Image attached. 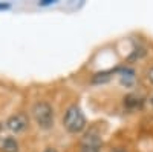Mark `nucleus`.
Returning a JSON list of instances; mask_svg holds the SVG:
<instances>
[{
	"instance_id": "nucleus-1",
	"label": "nucleus",
	"mask_w": 153,
	"mask_h": 152,
	"mask_svg": "<svg viewBox=\"0 0 153 152\" xmlns=\"http://www.w3.org/2000/svg\"><path fill=\"white\" fill-rule=\"evenodd\" d=\"M63 126L71 134H80L86 129L87 120H86L83 109L78 105H71L66 109L65 117H63Z\"/></svg>"
},
{
	"instance_id": "nucleus-2",
	"label": "nucleus",
	"mask_w": 153,
	"mask_h": 152,
	"mask_svg": "<svg viewBox=\"0 0 153 152\" xmlns=\"http://www.w3.org/2000/svg\"><path fill=\"white\" fill-rule=\"evenodd\" d=\"M32 117L38 128L42 129H51L54 126V108L48 101H37L32 106Z\"/></svg>"
},
{
	"instance_id": "nucleus-3",
	"label": "nucleus",
	"mask_w": 153,
	"mask_h": 152,
	"mask_svg": "<svg viewBox=\"0 0 153 152\" xmlns=\"http://www.w3.org/2000/svg\"><path fill=\"white\" fill-rule=\"evenodd\" d=\"M101 146H103V140L97 129H91L89 132H86L80 145L81 152H101Z\"/></svg>"
},
{
	"instance_id": "nucleus-4",
	"label": "nucleus",
	"mask_w": 153,
	"mask_h": 152,
	"mask_svg": "<svg viewBox=\"0 0 153 152\" xmlns=\"http://www.w3.org/2000/svg\"><path fill=\"white\" fill-rule=\"evenodd\" d=\"M29 124V120L28 117L25 115L23 112H19V114H14V115H11L8 120H6V128L14 132V134H19V132H23L25 129L28 128Z\"/></svg>"
},
{
	"instance_id": "nucleus-5",
	"label": "nucleus",
	"mask_w": 153,
	"mask_h": 152,
	"mask_svg": "<svg viewBox=\"0 0 153 152\" xmlns=\"http://www.w3.org/2000/svg\"><path fill=\"white\" fill-rule=\"evenodd\" d=\"M0 151L2 152H19V143L14 137H0Z\"/></svg>"
},
{
	"instance_id": "nucleus-6",
	"label": "nucleus",
	"mask_w": 153,
	"mask_h": 152,
	"mask_svg": "<svg viewBox=\"0 0 153 152\" xmlns=\"http://www.w3.org/2000/svg\"><path fill=\"white\" fill-rule=\"evenodd\" d=\"M118 77H120L121 85L133 86V83H135V71L132 68H121V69H118Z\"/></svg>"
},
{
	"instance_id": "nucleus-7",
	"label": "nucleus",
	"mask_w": 153,
	"mask_h": 152,
	"mask_svg": "<svg viewBox=\"0 0 153 152\" xmlns=\"http://www.w3.org/2000/svg\"><path fill=\"white\" fill-rule=\"evenodd\" d=\"M143 97H139L136 94H130L124 97V106H127L129 109H136V108H141L143 106Z\"/></svg>"
},
{
	"instance_id": "nucleus-8",
	"label": "nucleus",
	"mask_w": 153,
	"mask_h": 152,
	"mask_svg": "<svg viewBox=\"0 0 153 152\" xmlns=\"http://www.w3.org/2000/svg\"><path fill=\"white\" fill-rule=\"evenodd\" d=\"M115 72H117V69H115V71H107V72H98V74L94 75L92 82H94V83H104V82H109L110 77H112L110 74H115Z\"/></svg>"
},
{
	"instance_id": "nucleus-9",
	"label": "nucleus",
	"mask_w": 153,
	"mask_h": 152,
	"mask_svg": "<svg viewBox=\"0 0 153 152\" xmlns=\"http://www.w3.org/2000/svg\"><path fill=\"white\" fill-rule=\"evenodd\" d=\"M146 75H147V80H149L150 83H153V66L147 69V74H146Z\"/></svg>"
},
{
	"instance_id": "nucleus-10",
	"label": "nucleus",
	"mask_w": 153,
	"mask_h": 152,
	"mask_svg": "<svg viewBox=\"0 0 153 152\" xmlns=\"http://www.w3.org/2000/svg\"><path fill=\"white\" fill-rule=\"evenodd\" d=\"M9 8V3H0V9H8Z\"/></svg>"
},
{
	"instance_id": "nucleus-11",
	"label": "nucleus",
	"mask_w": 153,
	"mask_h": 152,
	"mask_svg": "<svg viewBox=\"0 0 153 152\" xmlns=\"http://www.w3.org/2000/svg\"><path fill=\"white\" fill-rule=\"evenodd\" d=\"M43 152H58V151H57V149H54V148H46Z\"/></svg>"
},
{
	"instance_id": "nucleus-12",
	"label": "nucleus",
	"mask_w": 153,
	"mask_h": 152,
	"mask_svg": "<svg viewBox=\"0 0 153 152\" xmlns=\"http://www.w3.org/2000/svg\"><path fill=\"white\" fill-rule=\"evenodd\" d=\"M51 3H54L52 0H45V2H40V5H51Z\"/></svg>"
},
{
	"instance_id": "nucleus-13",
	"label": "nucleus",
	"mask_w": 153,
	"mask_h": 152,
	"mask_svg": "<svg viewBox=\"0 0 153 152\" xmlns=\"http://www.w3.org/2000/svg\"><path fill=\"white\" fill-rule=\"evenodd\" d=\"M115 152H126L124 149H115Z\"/></svg>"
}]
</instances>
